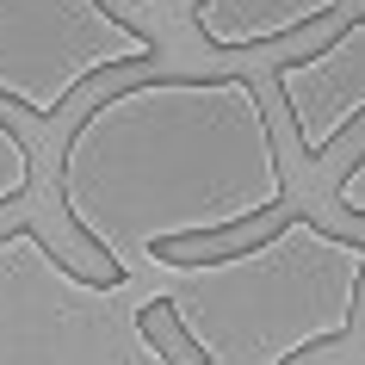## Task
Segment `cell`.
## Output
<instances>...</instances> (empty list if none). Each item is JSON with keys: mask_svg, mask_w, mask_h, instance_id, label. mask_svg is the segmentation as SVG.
<instances>
[{"mask_svg": "<svg viewBox=\"0 0 365 365\" xmlns=\"http://www.w3.org/2000/svg\"><path fill=\"white\" fill-rule=\"evenodd\" d=\"M161 43L106 0H0V106L56 124L99 75L149 68Z\"/></svg>", "mask_w": 365, "mask_h": 365, "instance_id": "4", "label": "cell"}, {"mask_svg": "<svg viewBox=\"0 0 365 365\" xmlns=\"http://www.w3.org/2000/svg\"><path fill=\"white\" fill-rule=\"evenodd\" d=\"M31 180H38V155H31V143L0 118V211L19 205V198L31 192Z\"/></svg>", "mask_w": 365, "mask_h": 365, "instance_id": "6", "label": "cell"}, {"mask_svg": "<svg viewBox=\"0 0 365 365\" xmlns=\"http://www.w3.org/2000/svg\"><path fill=\"white\" fill-rule=\"evenodd\" d=\"M124 285L75 272L38 223L0 230V365H173L136 309H118Z\"/></svg>", "mask_w": 365, "mask_h": 365, "instance_id": "3", "label": "cell"}, {"mask_svg": "<svg viewBox=\"0 0 365 365\" xmlns=\"http://www.w3.org/2000/svg\"><path fill=\"white\" fill-rule=\"evenodd\" d=\"M149 272H161L186 334V365H304L359 322L365 242L316 217H279L230 254H198V242L155 248Z\"/></svg>", "mask_w": 365, "mask_h": 365, "instance_id": "2", "label": "cell"}, {"mask_svg": "<svg viewBox=\"0 0 365 365\" xmlns=\"http://www.w3.org/2000/svg\"><path fill=\"white\" fill-rule=\"evenodd\" d=\"M272 93L291 118V136L309 161H322L365 118V19L341 25L328 43L285 56L272 68Z\"/></svg>", "mask_w": 365, "mask_h": 365, "instance_id": "5", "label": "cell"}, {"mask_svg": "<svg viewBox=\"0 0 365 365\" xmlns=\"http://www.w3.org/2000/svg\"><path fill=\"white\" fill-rule=\"evenodd\" d=\"M56 205L130 279L155 248L267 223L285 205V168L260 81L143 75L93 99L56 155Z\"/></svg>", "mask_w": 365, "mask_h": 365, "instance_id": "1", "label": "cell"}, {"mask_svg": "<svg viewBox=\"0 0 365 365\" xmlns=\"http://www.w3.org/2000/svg\"><path fill=\"white\" fill-rule=\"evenodd\" d=\"M334 205H341L346 217H359V223H365V155L341 173V186H334Z\"/></svg>", "mask_w": 365, "mask_h": 365, "instance_id": "7", "label": "cell"}]
</instances>
